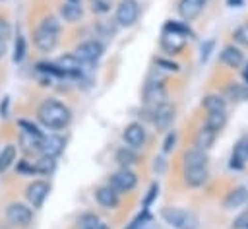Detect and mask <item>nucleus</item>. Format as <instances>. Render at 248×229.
I'll return each instance as SVG.
<instances>
[{
    "mask_svg": "<svg viewBox=\"0 0 248 229\" xmlns=\"http://www.w3.org/2000/svg\"><path fill=\"white\" fill-rule=\"evenodd\" d=\"M37 118L48 130H64L72 122V111L58 99H45L37 109Z\"/></svg>",
    "mask_w": 248,
    "mask_h": 229,
    "instance_id": "nucleus-1",
    "label": "nucleus"
},
{
    "mask_svg": "<svg viewBox=\"0 0 248 229\" xmlns=\"http://www.w3.org/2000/svg\"><path fill=\"white\" fill-rule=\"evenodd\" d=\"M58 35H60V21L54 16H46L43 17V21H39V25L33 31L35 47L43 52H50L58 43Z\"/></svg>",
    "mask_w": 248,
    "mask_h": 229,
    "instance_id": "nucleus-2",
    "label": "nucleus"
},
{
    "mask_svg": "<svg viewBox=\"0 0 248 229\" xmlns=\"http://www.w3.org/2000/svg\"><path fill=\"white\" fill-rule=\"evenodd\" d=\"M161 217L167 225H170L172 229H198L200 227V219L194 212L190 210H182V208H163Z\"/></svg>",
    "mask_w": 248,
    "mask_h": 229,
    "instance_id": "nucleus-3",
    "label": "nucleus"
},
{
    "mask_svg": "<svg viewBox=\"0 0 248 229\" xmlns=\"http://www.w3.org/2000/svg\"><path fill=\"white\" fill-rule=\"evenodd\" d=\"M140 17V4L138 0H120L114 12V21L118 27H132Z\"/></svg>",
    "mask_w": 248,
    "mask_h": 229,
    "instance_id": "nucleus-4",
    "label": "nucleus"
},
{
    "mask_svg": "<svg viewBox=\"0 0 248 229\" xmlns=\"http://www.w3.org/2000/svg\"><path fill=\"white\" fill-rule=\"evenodd\" d=\"M6 219L16 227H27L33 221V210L27 204L12 202L6 208Z\"/></svg>",
    "mask_w": 248,
    "mask_h": 229,
    "instance_id": "nucleus-5",
    "label": "nucleus"
},
{
    "mask_svg": "<svg viewBox=\"0 0 248 229\" xmlns=\"http://www.w3.org/2000/svg\"><path fill=\"white\" fill-rule=\"evenodd\" d=\"M103 50H105V47H103L101 41L89 39V41L79 43V45L74 49V54H76L83 64H93V62H97V60L103 56Z\"/></svg>",
    "mask_w": 248,
    "mask_h": 229,
    "instance_id": "nucleus-6",
    "label": "nucleus"
},
{
    "mask_svg": "<svg viewBox=\"0 0 248 229\" xmlns=\"http://www.w3.org/2000/svg\"><path fill=\"white\" fill-rule=\"evenodd\" d=\"M143 103L147 107H157L167 103V87L161 80H147L143 87Z\"/></svg>",
    "mask_w": 248,
    "mask_h": 229,
    "instance_id": "nucleus-7",
    "label": "nucleus"
},
{
    "mask_svg": "<svg viewBox=\"0 0 248 229\" xmlns=\"http://www.w3.org/2000/svg\"><path fill=\"white\" fill-rule=\"evenodd\" d=\"M110 186H114L118 192H130L136 188L138 184V175L130 169V167H120L118 171H114L110 175V180H108Z\"/></svg>",
    "mask_w": 248,
    "mask_h": 229,
    "instance_id": "nucleus-8",
    "label": "nucleus"
},
{
    "mask_svg": "<svg viewBox=\"0 0 248 229\" xmlns=\"http://www.w3.org/2000/svg\"><path fill=\"white\" fill-rule=\"evenodd\" d=\"M48 192H50V184L46 180H31L25 188V198L33 210H39L46 200Z\"/></svg>",
    "mask_w": 248,
    "mask_h": 229,
    "instance_id": "nucleus-9",
    "label": "nucleus"
},
{
    "mask_svg": "<svg viewBox=\"0 0 248 229\" xmlns=\"http://www.w3.org/2000/svg\"><path fill=\"white\" fill-rule=\"evenodd\" d=\"M151 109V122L155 124L157 130H165L172 124L174 120V107L170 103H163L157 107H149Z\"/></svg>",
    "mask_w": 248,
    "mask_h": 229,
    "instance_id": "nucleus-10",
    "label": "nucleus"
},
{
    "mask_svg": "<svg viewBox=\"0 0 248 229\" xmlns=\"http://www.w3.org/2000/svg\"><path fill=\"white\" fill-rule=\"evenodd\" d=\"M95 200L105 210H114L120 204V192L110 184H101L95 188Z\"/></svg>",
    "mask_w": 248,
    "mask_h": 229,
    "instance_id": "nucleus-11",
    "label": "nucleus"
},
{
    "mask_svg": "<svg viewBox=\"0 0 248 229\" xmlns=\"http://www.w3.org/2000/svg\"><path fill=\"white\" fill-rule=\"evenodd\" d=\"M248 163V136H242L236 140L234 147H232V153H231V159H229V167L232 171H242Z\"/></svg>",
    "mask_w": 248,
    "mask_h": 229,
    "instance_id": "nucleus-12",
    "label": "nucleus"
},
{
    "mask_svg": "<svg viewBox=\"0 0 248 229\" xmlns=\"http://www.w3.org/2000/svg\"><path fill=\"white\" fill-rule=\"evenodd\" d=\"M122 138L130 147L138 149V147H141L145 144L147 134H145V128H143L141 122H130V124H126V128L122 132Z\"/></svg>",
    "mask_w": 248,
    "mask_h": 229,
    "instance_id": "nucleus-13",
    "label": "nucleus"
},
{
    "mask_svg": "<svg viewBox=\"0 0 248 229\" xmlns=\"http://www.w3.org/2000/svg\"><path fill=\"white\" fill-rule=\"evenodd\" d=\"M64 146H66V140L60 134H45L41 138L39 151L43 155H48V157H58L64 151Z\"/></svg>",
    "mask_w": 248,
    "mask_h": 229,
    "instance_id": "nucleus-14",
    "label": "nucleus"
},
{
    "mask_svg": "<svg viewBox=\"0 0 248 229\" xmlns=\"http://www.w3.org/2000/svg\"><path fill=\"white\" fill-rule=\"evenodd\" d=\"M186 45V37L178 35V33H172V31H163L161 35V49L167 52V54H178Z\"/></svg>",
    "mask_w": 248,
    "mask_h": 229,
    "instance_id": "nucleus-15",
    "label": "nucleus"
},
{
    "mask_svg": "<svg viewBox=\"0 0 248 229\" xmlns=\"http://www.w3.org/2000/svg\"><path fill=\"white\" fill-rule=\"evenodd\" d=\"M56 64L66 72V76H72V78H81V72H83V62L72 52V54H64L56 60Z\"/></svg>",
    "mask_w": 248,
    "mask_h": 229,
    "instance_id": "nucleus-16",
    "label": "nucleus"
},
{
    "mask_svg": "<svg viewBox=\"0 0 248 229\" xmlns=\"http://www.w3.org/2000/svg\"><path fill=\"white\" fill-rule=\"evenodd\" d=\"M203 6H205L203 0H180L178 2V14L184 21H192L202 14Z\"/></svg>",
    "mask_w": 248,
    "mask_h": 229,
    "instance_id": "nucleus-17",
    "label": "nucleus"
},
{
    "mask_svg": "<svg viewBox=\"0 0 248 229\" xmlns=\"http://www.w3.org/2000/svg\"><path fill=\"white\" fill-rule=\"evenodd\" d=\"M246 202H248V188L246 186H236L225 196L223 208L225 210H236V208H242Z\"/></svg>",
    "mask_w": 248,
    "mask_h": 229,
    "instance_id": "nucleus-18",
    "label": "nucleus"
},
{
    "mask_svg": "<svg viewBox=\"0 0 248 229\" xmlns=\"http://www.w3.org/2000/svg\"><path fill=\"white\" fill-rule=\"evenodd\" d=\"M221 62L225 64V66H229V68H240V66H244V54H242V50L238 49V47H234V45H227L223 50H221Z\"/></svg>",
    "mask_w": 248,
    "mask_h": 229,
    "instance_id": "nucleus-19",
    "label": "nucleus"
},
{
    "mask_svg": "<svg viewBox=\"0 0 248 229\" xmlns=\"http://www.w3.org/2000/svg\"><path fill=\"white\" fill-rule=\"evenodd\" d=\"M184 161V169H194V167H207V153L200 147H192L188 151H184L182 155Z\"/></svg>",
    "mask_w": 248,
    "mask_h": 229,
    "instance_id": "nucleus-20",
    "label": "nucleus"
},
{
    "mask_svg": "<svg viewBox=\"0 0 248 229\" xmlns=\"http://www.w3.org/2000/svg\"><path fill=\"white\" fill-rule=\"evenodd\" d=\"M60 16H62V19L64 21H68V23H76V21H79L81 19V16H83V10H81V6H79V2H70V0H64L62 4H60Z\"/></svg>",
    "mask_w": 248,
    "mask_h": 229,
    "instance_id": "nucleus-21",
    "label": "nucleus"
},
{
    "mask_svg": "<svg viewBox=\"0 0 248 229\" xmlns=\"http://www.w3.org/2000/svg\"><path fill=\"white\" fill-rule=\"evenodd\" d=\"M202 105L207 113H219V111H227V97L221 93H207L202 99Z\"/></svg>",
    "mask_w": 248,
    "mask_h": 229,
    "instance_id": "nucleus-22",
    "label": "nucleus"
},
{
    "mask_svg": "<svg viewBox=\"0 0 248 229\" xmlns=\"http://www.w3.org/2000/svg\"><path fill=\"white\" fill-rule=\"evenodd\" d=\"M207 180V169L205 167H194V169H184V182L192 188H198L205 184Z\"/></svg>",
    "mask_w": 248,
    "mask_h": 229,
    "instance_id": "nucleus-23",
    "label": "nucleus"
},
{
    "mask_svg": "<svg viewBox=\"0 0 248 229\" xmlns=\"http://www.w3.org/2000/svg\"><path fill=\"white\" fill-rule=\"evenodd\" d=\"M114 161H116L120 167H132V165L138 163V153H136L134 147H130V146H122V147L116 149V153H114Z\"/></svg>",
    "mask_w": 248,
    "mask_h": 229,
    "instance_id": "nucleus-24",
    "label": "nucleus"
},
{
    "mask_svg": "<svg viewBox=\"0 0 248 229\" xmlns=\"http://www.w3.org/2000/svg\"><path fill=\"white\" fill-rule=\"evenodd\" d=\"M16 157H17V147L14 144H8L2 147V151H0V175L16 163Z\"/></svg>",
    "mask_w": 248,
    "mask_h": 229,
    "instance_id": "nucleus-25",
    "label": "nucleus"
},
{
    "mask_svg": "<svg viewBox=\"0 0 248 229\" xmlns=\"http://www.w3.org/2000/svg\"><path fill=\"white\" fill-rule=\"evenodd\" d=\"M225 124H227V111H219V113H207L203 126H207L209 130L219 134L225 128Z\"/></svg>",
    "mask_w": 248,
    "mask_h": 229,
    "instance_id": "nucleus-26",
    "label": "nucleus"
},
{
    "mask_svg": "<svg viewBox=\"0 0 248 229\" xmlns=\"http://www.w3.org/2000/svg\"><path fill=\"white\" fill-rule=\"evenodd\" d=\"M215 138H217V132H213V130H209L207 126H203L202 130H198V134H196V147H200V149H203V151H207L211 146H213V142H215Z\"/></svg>",
    "mask_w": 248,
    "mask_h": 229,
    "instance_id": "nucleus-27",
    "label": "nucleus"
},
{
    "mask_svg": "<svg viewBox=\"0 0 248 229\" xmlns=\"http://www.w3.org/2000/svg\"><path fill=\"white\" fill-rule=\"evenodd\" d=\"M103 223L99 219L97 213L93 212H83L78 219H76V229H99Z\"/></svg>",
    "mask_w": 248,
    "mask_h": 229,
    "instance_id": "nucleus-28",
    "label": "nucleus"
},
{
    "mask_svg": "<svg viewBox=\"0 0 248 229\" xmlns=\"http://www.w3.org/2000/svg\"><path fill=\"white\" fill-rule=\"evenodd\" d=\"M163 31H172V33H178L186 39H194V31L190 29L188 21H174V19H169L165 25H163Z\"/></svg>",
    "mask_w": 248,
    "mask_h": 229,
    "instance_id": "nucleus-29",
    "label": "nucleus"
},
{
    "mask_svg": "<svg viewBox=\"0 0 248 229\" xmlns=\"http://www.w3.org/2000/svg\"><path fill=\"white\" fill-rule=\"evenodd\" d=\"M225 95L232 101H248V83H229Z\"/></svg>",
    "mask_w": 248,
    "mask_h": 229,
    "instance_id": "nucleus-30",
    "label": "nucleus"
},
{
    "mask_svg": "<svg viewBox=\"0 0 248 229\" xmlns=\"http://www.w3.org/2000/svg\"><path fill=\"white\" fill-rule=\"evenodd\" d=\"M35 169L39 175H52L54 169H56V157H48V155H43L41 159L35 161Z\"/></svg>",
    "mask_w": 248,
    "mask_h": 229,
    "instance_id": "nucleus-31",
    "label": "nucleus"
},
{
    "mask_svg": "<svg viewBox=\"0 0 248 229\" xmlns=\"http://www.w3.org/2000/svg\"><path fill=\"white\" fill-rule=\"evenodd\" d=\"M25 52H27L25 37H23V35H17V37H16V43H14V56H12V60H14L16 64H19V62L25 58Z\"/></svg>",
    "mask_w": 248,
    "mask_h": 229,
    "instance_id": "nucleus-32",
    "label": "nucleus"
},
{
    "mask_svg": "<svg viewBox=\"0 0 248 229\" xmlns=\"http://www.w3.org/2000/svg\"><path fill=\"white\" fill-rule=\"evenodd\" d=\"M116 29H118L116 21H99L97 23V33L101 37H107V39H112L116 35Z\"/></svg>",
    "mask_w": 248,
    "mask_h": 229,
    "instance_id": "nucleus-33",
    "label": "nucleus"
},
{
    "mask_svg": "<svg viewBox=\"0 0 248 229\" xmlns=\"http://www.w3.org/2000/svg\"><path fill=\"white\" fill-rule=\"evenodd\" d=\"M232 39H234V43H238V45H242V47H248V21L240 23V25L232 31Z\"/></svg>",
    "mask_w": 248,
    "mask_h": 229,
    "instance_id": "nucleus-34",
    "label": "nucleus"
},
{
    "mask_svg": "<svg viewBox=\"0 0 248 229\" xmlns=\"http://www.w3.org/2000/svg\"><path fill=\"white\" fill-rule=\"evenodd\" d=\"M89 6H91L93 14H107V12H110L112 2L110 0H89Z\"/></svg>",
    "mask_w": 248,
    "mask_h": 229,
    "instance_id": "nucleus-35",
    "label": "nucleus"
},
{
    "mask_svg": "<svg viewBox=\"0 0 248 229\" xmlns=\"http://www.w3.org/2000/svg\"><path fill=\"white\" fill-rule=\"evenodd\" d=\"M213 49H215V41L213 39L203 41L202 47H200V62H207L209 56H211V52H213Z\"/></svg>",
    "mask_w": 248,
    "mask_h": 229,
    "instance_id": "nucleus-36",
    "label": "nucleus"
},
{
    "mask_svg": "<svg viewBox=\"0 0 248 229\" xmlns=\"http://www.w3.org/2000/svg\"><path fill=\"white\" fill-rule=\"evenodd\" d=\"M16 169H17V173H21V175H33V173H37L35 163H33V161H27V159H19Z\"/></svg>",
    "mask_w": 248,
    "mask_h": 229,
    "instance_id": "nucleus-37",
    "label": "nucleus"
},
{
    "mask_svg": "<svg viewBox=\"0 0 248 229\" xmlns=\"http://www.w3.org/2000/svg\"><path fill=\"white\" fill-rule=\"evenodd\" d=\"M155 64L161 70H167V72H178L180 70V66L176 62H172V60H169V58H155Z\"/></svg>",
    "mask_w": 248,
    "mask_h": 229,
    "instance_id": "nucleus-38",
    "label": "nucleus"
},
{
    "mask_svg": "<svg viewBox=\"0 0 248 229\" xmlns=\"http://www.w3.org/2000/svg\"><path fill=\"white\" fill-rule=\"evenodd\" d=\"M174 146H176V130H170V132L165 136V140H163V151L169 153V151L174 149Z\"/></svg>",
    "mask_w": 248,
    "mask_h": 229,
    "instance_id": "nucleus-39",
    "label": "nucleus"
},
{
    "mask_svg": "<svg viewBox=\"0 0 248 229\" xmlns=\"http://www.w3.org/2000/svg\"><path fill=\"white\" fill-rule=\"evenodd\" d=\"M157 194H159V184H157V182H153V184L149 186V190H147L145 200H143V210H149V206L153 204V200L157 198Z\"/></svg>",
    "mask_w": 248,
    "mask_h": 229,
    "instance_id": "nucleus-40",
    "label": "nucleus"
},
{
    "mask_svg": "<svg viewBox=\"0 0 248 229\" xmlns=\"http://www.w3.org/2000/svg\"><path fill=\"white\" fill-rule=\"evenodd\" d=\"M17 124H19V128H23L21 132H25V134H33V136H43V134H41V130H39V126H37V124H33V122H29V120H19Z\"/></svg>",
    "mask_w": 248,
    "mask_h": 229,
    "instance_id": "nucleus-41",
    "label": "nucleus"
},
{
    "mask_svg": "<svg viewBox=\"0 0 248 229\" xmlns=\"http://www.w3.org/2000/svg\"><path fill=\"white\" fill-rule=\"evenodd\" d=\"M10 35H12V25L6 17L0 16V39L6 41V39H10Z\"/></svg>",
    "mask_w": 248,
    "mask_h": 229,
    "instance_id": "nucleus-42",
    "label": "nucleus"
},
{
    "mask_svg": "<svg viewBox=\"0 0 248 229\" xmlns=\"http://www.w3.org/2000/svg\"><path fill=\"white\" fill-rule=\"evenodd\" d=\"M232 229H248V210L236 215V219L232 221Z\"/></svg>",
    "mask_w": 248,
    "mask_h": 229,
    "instance_id": "nucleus-43",
    "label": "nucleus"
},
{
    "mask_svg": "<svg viewBox=\"0 0 248 229\" xmlns=\"http://www.w3.org/2000/svg\"><path fill=\"white\" fill-rule=\"evenodd\" d=\"M8 103H10L8 97H4V103L0 105V114H2V116H8Z\"/></svg>",
    "mask_w": 248,
    "mask_h": 229,
    "instance_id": "nucleus-44",
    "label": "nucleus"
},
{
    "mask_svg": "<svg viewBox=\"0 0 248 229\" xmlns=\"http://www.w3.org/2000/svg\"><path fill=\"white\" fill-rule=\"evenodd\" d=\"M227 6H231V8H242L244 6V0H227Z\"/></svg>",
    "mask_w": 248,
    "mask_h": 229,
    "instance_id": "nucleus-45",
    "label": "nucleus"
},
{
    "mask_svg": "<svg viewBox=\"0 0 248 229\" xmlns=\"http://www.w3.org/2000/svg\"><path fill=\"white\" fill-rule=\"evenodd\" d=\"M4 54H6V41L0 39V58H4Z\"/></svg>",
    "mask_w": 248,
    "mask_h": 229,
    "instance_id": "nucleus-46",
    "label": "nucleus"
},
{
    "mask_svg": "<svg viewBox=\"0 0 248 229\" xmlns=\"http://www.w3.org/2000/svg\"><path fill=\"white\" fill-rule=\"evenodd\" d=\"M242 78H244V82L248 83V62H246V66L242 68Z\"/></svg>",
    "mask_w": 248,
    "mask_h": 229,
    "instance_id": "nucleus-47",
    "label": "nucleus"
},
{
    "mask_svg": "<svg viewBox=\"0 0 248 229\" xmlns=\"http://www.w3.org/2000/svg\"><path fill=\"white\" fill-rule=\"evenodd\" d=\"M99 229H108V227H107V225H101V227H99Z\"/></svg>",
    "mask_w": 248,
    "mask_h": 229,
    "instance_id": "nucleus-48",
    "label": "nucleus"
},
{
    "mask_svg": "<svg viewBox=\"0 0 248 229\" xmlns=\"http://www.w3.org/2000/svg\"><path fill=\"white\" fill-rule=\"evenodd\" d=\"M203 2H205V4H207V2H209V0H203Z\"/></svg>",
    "mask_w": 248,
    "mask_h": 229,
    "instance_id": "nucleus-49",
    "label": "nucleus"
}]
</instances>
